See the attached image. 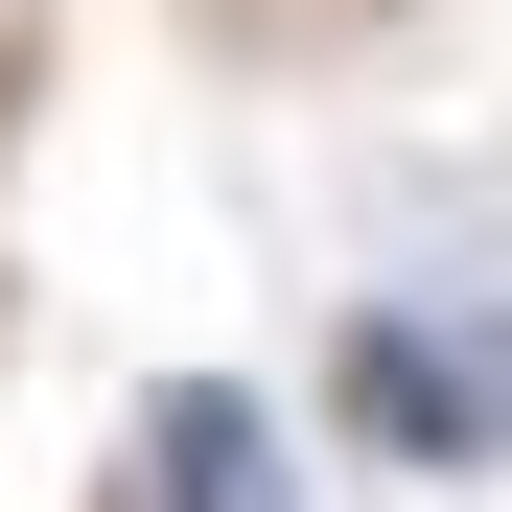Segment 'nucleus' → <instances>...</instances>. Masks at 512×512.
<instances>
[{"mask_svg":"<svg viewBox=\"0 0 512 512\" xmlns=\"http://www.w3.org/2000/svg\"><path fill=\"white\" fill-rule=\"evenodd\" d=\"M326 373L373 466H512V303H350Z\"/></svg>","mask_w":512,"mask_h":512,"instance_id":"1","label":"nucleus"},{"mask_svg":"<svg viewBox=\"0 0 512 512\" xmlns=\"http://www.w3.org/2000/svg\"><path fill=\"white\" fill-rule=\"evenodd\" d=\"M140 512H280V419H256L233 373H187L140 419Z\"/></svg>","mask_w":512,"mask_h":512,"instance_id":"2","label":"nucleus"}]
</instances>
